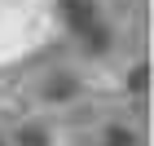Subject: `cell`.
<instances>
[{
  "label": "cell",
  "instance_id": "obj_2",
  "mask_svg": "<svg viewBox=\"0 0 154 146\" xmlns=\"http://www.w3.org/2000/svg\"><path fill=\"white\" fill-rule=\"evenodd\" d=\"M75 93H79L75 75H57V80H48V84H44V97H48V102H71Z\"/></svg>",
  "mask_w": 154,
  "mask_h": 146
},
{
  "label": "cell",
  "instance_id": "obj_5",
  "mask_svg": "<svg viewBox=\"0 0 154 146\" xmlns=\"http://www.w3.org/2000/svg\"><path fill=\"white\" fill-rule=\"evenodd\" d=\"M145 84H150V71H145V67H132L128 71V89L132 93H145Z\"/></svg>",
  "mask_w": 154,
  "mask_h": 146
},
{
  "label": "cell",
  "instance_id": "obj_4",
  "mask_svg": "<svg viewBox=\"0 0 154 146\" xmlns=\"http://www.w3.org/2000/svg\"><path fill=\"white\" fill-rule=\"evenodd\" d=\"M106 146H137V137H132L123 124H110L106 128Z\"/></svg>",
  "mask_w": 154,
  "mask_h": 146
},
{
  "label": "cell",
  "instance_id": "obj_3",
  "mask_svg": "<svg viewBox=\"0 0 154 146\" xmlns=\"http://www.w3.org/2000/svg\"><path fill=\"white\" fill-rule=\"evenodd\" d=\"M18 146H48V133L40 124H26L22 133H18Z\"/></svg>",
  "mask_w": 154,
  "mask_h": 146
},
{
  "label": "cell",
  "instance_id": "obj_1",
  "mask_svg": "<svg viewBox=\"0 0 154 146\" xmlns=\"http://www.w3.org/2000/svg\"><path fill=\"white\" fill-rule=\"evenodd\" d=\"M62 13H66V22L75 27V31H93L97 27V13H93V0H62Z\"/></svg>",
  "mask_w": 154,
  "mask_h": 146
}]
</instances>
